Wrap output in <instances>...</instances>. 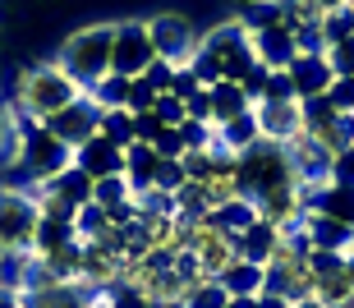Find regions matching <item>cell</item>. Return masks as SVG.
<instances>
[{
	"mask_svg": "<svg viewBox=\"0 0 354 308\" xmlns=\"http://www.w3.org/2000/svg\"><path fill=\"white\" fill-rule=\"evenodd\" d=\"M157 65V51H152V37H147L143 19H115V37H111V69L124 74V79H138Z\"/></svg>",
	"mask_w": 354,
	"mask_h": 308,
	"instance_id": "cell-6",
	"label": "cell"
},
{
	"mask_svg": "<svg viewBox=\"0 0 354 308\" xmlns=\"http://www.w3.org/2000/svg\"><path fill=\"white\" fill-rule=\"evenodd\" d=\"M97 134H102L106 143H115V148H129V143H138V134H133V110H129V106L102 110V124H97Z\"/></svg>",
	"mask_w": 354,
	"mask_h": 308,
	"instance_id": "cell-23",
	"label": "cell"
},
{
	"mask_svg": "<svg viewBox=\"0 0 354 308\" xmlns=\"http://www.w3.org/2000/svg\"><path fill=\"white\" fill-rule=\"evenodd\" d=\"M313 5H317V14H322V19H327V14L345 10V5H350V0H313ZM322 19H317V23H322Z\"/></svg>",
	"mask_w": 354,
	"mask_h": 308,
	"instance_id": "cell-33",
	"label": "cell"
},
{
	"mask_svg": "<svg viewBox=\"0 0 354 308\" xmlns=\"http://www.w3.org/2000/svg\"><path fill=\"white\" fill-rule=\"evenodd\" d=\"M253 143H263L253 110H244V115H235L230 124H221V129H216V152H225V157H244Z\"/></svg>",
	"mask_w": 354,
	"mask_h": 308,
	"instance_id": "cell-18",
	"label": "cell"
},
{
	"mask_svg": "<svg viewBox=\"0 0 354 308\" xmlns=\"http://www.w3.org/2000/svg\"><path fill=\"white\" fill-rule=\"evenodd\" d=\"M161 161H166V157H161L152 143H129V148H124V180H129L133 198H138V193H147V189H157Z\"/></svg>",
	"mask_w": 354,
	"mask_h": 308,
	"instance_id": "cell-15",
	"label": "cell"
},
{
	"mask_svg": "<svg viewBox=\"0 0 354 308\" xmlns=\"http://www.w3.org/2000/svg\"><path fill=\"white\" fill-rule=\"evenodd\" d=\"M120 262H124V253L111 240L83 244V285L88 290H111L120 281Z\"/></svg>",
	"mask_w": 354,
	"mask_h": 308,
	"instance_id": "cell-13",
	"label": "cell"
},
{
	"mask_svg": "<svg viewBox=\"0 0 354 308\" xmlns=\"http://www.w3.org/2000/svg\"><path fill=\"white\" fill-rule=\"evenodd\" d=\"M97 124H102V110L92 106L88 97H79V102H74V106H65L55 120H46V129H51V134L60 138L69 152H79L88 138H97Z\"/></svg>",
	"mask_w": 354,
	"mask_h": 308,
	"instance_id": "cell-11",
	"label": "cell"
},
{
	"mask_svg": "<svg viewBox=\"0 0 354 308\" xmlns=\"http://www.w3.org/2000/svg\"><path fill=\"white\" fill-rule=\"evenodd\" d=\"M253 120L267 143H290L295 134H304V102L299 97H263V102H253Z\"/></svg>",
	"mask_w": 354,
	"mask_h": 308,
	"instance_id": "cell-8",
	"label": "cell"
},
{
	"mask_svg": "<svg viewBox=\"0 0 354 308\" xmlns=\"http://www.w3.org/2000/svg\"><path fill=\"white\" fill-rule=\"evenodd\" d=\"M313 267V295L322 308H354V281L345 271V253H308Z\"/></svg>",
	"mask_w": 354,
	"mask_h": 308,
	"instance_id": "cell-7",
	"label": "cell"
},
{
	"mask_svg": "<svg viewBox=\"0 0 354 308\" xmlns=\"http://www.w3.org/2000/svg\"><path fill=\"white\" fill-rule=\"evenodd\" d=\"M147 37H152V51H157L161 65L171 69H189L194 65L198 46H203V32L194 28L189 14H175V10H161V14H147Z\"/></svg>",
	"mask_w": 354,
	"mask_h": 308,
	"instance_id": "cell-4",
	"label": "cell"
},
{
	"mask_svg": "<svg viewBox=\"0 0 354 308\" xmlns=\"http://www.w3.org/2000/svg\"><path fill=\"white\" fill-rule=\"evenodd\" d=\"M327 102L336 110H354V74H336L327 88Z\"/></svg>",
	"mask_w": 354,
	"mask_h": 308,
	"instance_id": "cell-29",
	"label": "cell"
},
{
	"mask_svg": "<svg viewBox=\"0 0 354 308\" xmlns=\"http://www.w3.org/2000/svg\"><path fill=\"white\" fill-rule=\"evenodd\" d=\"M350 10H354V0H350Z\"/></svg>",
	"mask_w": 354,
	"mask_h": 308,
	"instance_id": "cell-37",
	"label": "cell"
},
{
	"mask_svg": "<svg viewBox=\"0 0 354 308\" xmlns=\"http://www.w3.org/2000/svg\"><path fill=\"white\" fill-rule=\"evenodd\" d=\"M207 102H212V129H221V124H230L235 115L253 110V97L244 93V83H239V79L212 83V88H207Z\"/></svg>",
	"mask_w": 354,
	"mask_h": 308,
	"instance_id": "cell-16",
	"label": "cell"
},
{
	"mask_svg": "<svg viewBox=\"0 0 354 308\" xmlns=\"http://www.w3.org/2000/svg\"><path fill=\"white\" fill-rule=\"evenodd\" d=\"M189 175H184L180 161H161V171H157V189H166V193H175V189L184 184Z\"/></svg>",
	"mask_w": 354,
	"mask_h": 308,
	"instance_id": "cell-31",
	"label": "cell"
},
{
	"mask_svg": "<svg viewBox=\"0 0 354 308\" xmlns=\"http://www.w3.org/2000/svg\"><path fill=\"white\" fill-rule=\"evenodd\" d=\"M295 308H322V304H317V299H299V304H295Z\"/></svg>",
	"mask_w": 354,
	"mask_h": 308,
	"instance_id": "cell-36",
	"label": "cell"
},
{
	"mask_svg": "<svg viewBox=\"0 0 354 308\" xmlns=\"http://www.w3.org/2000/svg\"><path fill=\"white\" fill-rule=\"evenodd\" d=\"M74 166H79L88 180H106V175H124V148L106 143L102 134L88 138L79 152H74Z\"/></svg>",
	"mask_w": 354,
	"mask_h": 308,
	"instance_id": "cell-14",
	"label": "cell"
},
{
	"mask_svg": "<svg viewBox=\"0 0 354 308\" xmlns=\"http://www.w3.org/2000/svg\"><path fill=\"white\" fill-rule=\"evenodd\" d=\"M152 110H157V120L166 124V129H175V124H184V120H189V106H184V102H180L175 93H161Z\"/></svg>",
	"mask_w": 354,
	"mask_h": 308,
	"instance_id": "cell-27",
	"label": "cell"
},
{
	"mask_svg": "<svg viewBox=\"0 0 354 308\" xmlns=\"http://www.w3.org/2000/svg\"><path fill=\"white\" fill-rule=\"evenodd\" d=\"M161 129H166V124L157 120V110H138V115H133V134H138V143H157Z\"/></svg>",
	"mask_w": 354,
	"mask_h": 308,
	"instance_id": "cell-30",
	"label": "cell"
},
{
	"mask_svg": "<svg viewBox=\"0 0 354 308\" xmlns=\"http://www.w3.org/2000/svg\"><path fill=\"white\" fill-rule=\"evenodd\" d=\"M19 134H24V120H19V110L0 97V166L10 161V152H14V143H19Z\"/></svg>",
	"mask_w": 354,
	"mask_h": 308,
	"instance_id": "cell-24",
	"label": "cell"
},
{
	"mask_svg": "<svg viewBox=\"0 0 354 308\" xmlns=\"http://www.w3.org/2000/svg\"><path fill=\"white\" fill-rule=\"evenodd\" d=\"M129 88H133V79H124V74L111 69V74H102L83 97H88L97 110H120V106H129Z\"/></svg>",
	"mask_w": 354,
	"mask_h": 308,
	"instance_id": "cell-21",
	"label": "cell"
},
{
	"mask_svg": "<svg viewBox=\"0 0 354 308\" xmlns=\"http://www.w3.org/2000/svg\"><path fill=\"white\" fill-rule=\"evenodd\" d=\"M41 193H51V198L69 202V207H83V202H92V180L79 171V166H69V171H60L55 180H46V184H37Z\"/></svg>",
	"mask_w": 354,
	"mask_h": 308,
	"instance_id": "cell-19",
	"label": "cell"
},
{
	"mask_svg": "<svg viewBox=\"0 0 354 308\" xmlns=\"http://www.w3.org/2000/svg\"><path fill=\"white\" fill-rule=\"evenodd\" d=\"M258 308H295V304H290L286 295H276V290H263V295H258Z\"/></svg>",
	"mask_w": 354,
	"mask_h": 308,
	"instance_id": "cell-32",
	"label": "cell"
},
{
	"mask_svg": "<svg viewBox=\"0 0 354 308\" xmlns=\"http://www.w3.org/2000/svg\"><path fill=\"white\" fill-rule=\"evenodd\" d=\"M221 285H225V295H263L267 290V267H258L249 258H235V262L221 271Z\"/></svg>",
	"mask_w": 354,
	"mask_h": 308,
	"instance_id": "cell-20",
	"label": "cell"
},
{
	"mask_svg": "<svg viewBox=\"0 0 354 308\" xmlns=\"http://www.w3.org/2000/svg\"><path fill=\"white\" fill-rule=\"evenodd\" d=\"M322 55H327V65L336 69V74H354V32L341 37V41H331Z\"/></svg>",
	"mask_w": 354,
	"mask_h": 308,
	"instance_id": "cell-28",
	"label": "cell"
},
{
	"mask_svg": "<svg viewBox=\"0 0 354 308\" xmlns=\"http://www.w3.org/2000/svg\"><path fill=\"white\" fill-rule=\"evenodd\" d=\"M111 37H115V23H88V28H79V32H69L65 46L55 51V65H60L69 79L88 93L102 74H111Z\"/></svg>",
	"mask_w": 354,
	"mask_h": 308,
	"instance_id": "cell-2",
	"label": "cell"
},
{
	"mask_svg": "<svg viewBox=\"0 0 354 308\" xmlns=\"http://www.w3.org/2000/svg\"><path fill=\"white\" fill-rule=\"evenodd\" d=\"M212 226L230 230V235H239V230H249L253 221H258V207H253V198H230L225 207H216V212H207Z\"/></svg>",
	"mask_w": 354,
	"mask_h": 308,
	"instance_id": "cell-22",
	"label": "cell"
},
{
	"mask_svg": "<svg viewBox=\"0 0 354 308\" xmlns=\"http://www.w3.org/2000/svg\"><path fill=\"white\" fill-rule=\"evenodd\" d=\"M83 97V88L69 79L65 69L55 60H41V65H28L19 79H14V93H10V106L19 110L24 124H46L55 120L65 106H74Z\"/></svg>",
	"mask_w": 354,
	"mask_h": 308,
	"instance_id": "cell-1",
	"label": "cell"
},
{
	"mask_svg": "<svg viewBox=\"0 0 354 308\" xmlns=\"http://www.w3.org/2000/svg\"><path fill=\"white\" fill-rule=\"evenodd\" d=\"M281 235H286V230H276L272 221H263V216H258V221H253L249 230H239V235H235V244H239V258H249V262L267 267V258L276 253V244H281Z\"/></svg>",
	"mask_w": 354,
	"mask_h": 308,
	"instance_id": "cell-17",
	"label": "cell"
},
{
	"mask_svg": "<svg viewBox=\"0 0 354 308\" xmlns=\"http://www.w3.org/2000/svg\"><path fill=\"white\" fill-rule=\"evenodd\" d=\"M37 189L32 184H0V258L32 253L37 235Z\"/></svg>",
	"mask_w": 354,
	"mask_h": 308,
	"instance_id": "cell-3",
	"label": "cell"
},
{
	"mask_svg": "<svg viewBox=\"0 0 354 308\" xmlns=\"http://www.w3.org/2000/svg\"><path fill=\"white\" fill-rule=\"evenodd\" d=\"M354 32V10L345 5V10H336V14H327L322 23H317V37H322V51H327L331 41H341V37H350Z\"/></svg>",
	"mask_w": 354,
	"mask_h": 308,
	"instance_id": "cell-25",
	"label": "cell"
},
{
	"mask_svg": "<svg viewBox=\"0 0 354 308\" xmlns=\"http://www.w3.org/2000/svg\"><path fill=\"white\" fill-rule=\"evenodd\" d=\"M225 304H230L225 285L221 281H203L194 295H189V304H184V308H225Z\"/></svg>",
	"mask_w": 354,
	"mask_h": 308,
	"instance_id": "cell-26",
	"label": "cell"
},
{
	"mask_svg": "<svg viewBox=\"0 0 354 308\" xmlns=\"http://www.w3.org/2000/svg\"><path fill=\"white\" fill-rule=\"evenodd\" d=\"M198 55H207L212 69H216L221 79H244V74L258 65V60H253V37H249V28L239 23V19L216 23L212 32H203Z\"/></svg>",
	"mask_w": 354,
	"mask_h": 308,
	"instance_id": "cell-5",
	"label": "cell"
},
{
	"mask_svg": "<svg viewBox=\"0 0 354 308\" xmlns=\"http://www.w3.org/2000/svg\"><path fill=\"white\" fill-rule=\"evenodd\" d=\"M225 308H258V295H230Z\"/></svg>",
	"mask_w": 354,
	"mask_h": 308,
	"instance_id": "cell-34",
	"label": "cell"
},
{
	"mask_svg": "<svg viewBox=\"0 0 354 308\" xmlns=\"http://www.w3.org/2000/svg\"><path fill=\"white\" fill-rule=\"evenodd\" d=\"M345 271H350V281H354V249L345 253Z\"/></svg>",
	"mask_w": 354,
	"mask_h": 308,
	"instance_id": "cell-35",
	"label": "cell"
},
{
	"mask_svg": "<svg viewBox=\"0 0 354 308\" xmlns=\"http://www.w3.org/2000/svg\"><path fill=\"white\" fill-rule=\"evenodd\" d=\"M286 79H290V88H295L299 102H313V97H327L336 69L327 65V55H322V51H299L295 60H290Z\"/></svg>",
	"mask_w": 354,
	"mask_h": 308,
	"instance_id": "cell-10",
	"label": "cell"
},
{
	"mask_svg": "<svg viewBox=\"0 0 354 308\" xmlns=\"http://www.w3.org/2000/svg\"><path fill=\"white\" fill-rule=\"evenodd\" d=\"M304 184L299 180H286V184H276V189H267V193H258L253 198V207H258V216L263 221H272L276 230H290V226H299L304 221Z\"/></svg>",
	"mask_w": 354,
	"mask_h": 308,
	"instance_id": "cell-9",
	"label": "cell"
},
{
	"mask_svg": "<svg viewBox=\"0 0 354 308\" xmlns=\"http://www.w3.org/2000/svg\"><path fill=\"white\" fill-rule=\"evenodd\" d=\"M249 37H253V60L263 69H272V74L290 69V60L299 55L295 28H286V23H272V28H263V32H249Z\"/></svg>",
	"mask_w": 354,
	"mask_h": 308,
	"instance_id": "cell-12",
	"label": "cell"
}]
</instances>
